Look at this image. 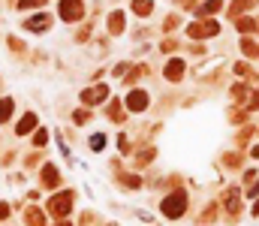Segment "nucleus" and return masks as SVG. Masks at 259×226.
I'll return each instance as SVG.
<instances>
[{
	"mask_svg": "<svg viewBox=\"0 0 259 226\" xmlns=\"http://www.w3.org/2000/svg\"><path fill=\"white\" fill-rule=\"evenodd\" d=\"M184 211H187V193H184V190H175L172 196L163 199V214H166V217L178 220Z\"/></svg>",
	"mask_w": 259,
	"mask_h": 226,
	"instance_id": "1",
	"label": "nucleus"
},
{
	"mask_svg": "<svg viewBox=\"0 0 259 226\" xmlns=\"http://www.w3.org/2000/svg\"><path fill=\"white\" fill-rule=\"evenodd\" d=\"M187 33H190L193 39H208V36L220 33V21H214V18H208V21H193L190 28H187Z\"/></svg>",
	"mask_w": 259,
	"mask_h": 226,
	"instance_id": "2",
	"label": "nucleus"
},
{
	"mask_svg": "<svg viewBox=\"0 0 259 226\" xmlns=\"http://www.w3.org/2000/svg\"><path fill=\"white\" fill-rule=\"evenodd\" d=\"M69 208H73V190H63V193H58V196L49 199V211L55 217H66Z\"/></svg>",
	"mask_w": 259,
	"mask_h": 226,
	"instance_id": "3",
	"label": "nucleus"
},
{
	"mask_svg": "<svg viewBox=\"0 0 259 226\" xmlns=\"http://www.w3.org/2000/svg\"><path fill=\"white\" fill-rule=\"evenodd\" d=\"M106 99H109V88L106 85H93V88L82 91V103L85 106H100V103H106Z\"/></svg>",
	"mask_w": 259,
	"mask_h": 226,
	"instance_id": "4",
	"label": "nucleus"
},
{
	"mask_svg": "<svg viewBox=\"0 0 259 226\" xmlns=\"http://www.w3.org/2000/svg\"><path fill=\"white\" fill-rule=\"evenodd\" d=\"M85 15L82 0H60V18L63 21H79Z\"/></svg>",
	"mask_w": 259,
	"mask_h": 226,
	"instance_id": "5",
	"label": "nucleus"
},
{
	"mask_svg": "<svg viewBox=\"0 0 259 226\" xmlns=\"http://www.w3.org/2000/svg\"><path fill=\"white\" fill-rule=\"evenodd\" d=\"M127 109H130V112L148 109V91H130V94H127Z\"/></svg>",
	"mask_w": 259,
	"mask_h": 226,
	"instance_id": "6",
	"label": "nucleus"
},
{
	"mask_svg": "<svg viewBox=\"0 0 259 226\" xmlns=\"http://www.w3.org/2000/svg\"><path fill=\"white\" fill-rule=\"evenodd\" d=\"M49 24H52V18L45 15V12H39V15H33V18L25 21V28L33 31V33H42V31H49Z\"/></svg>",
	"mask_w": 259,
	"mask_h": 226,
	"instance_id": "7",
	"label": "nucleus"
},
{
	"mask_svg": "<svg viewBox=\"0 0 259 226\" xmlns=\"http://www.w3.org/2000/svg\"><path fill=\"white\" fill-rule=\"evenodd\" d=\"M223 202H226V211H241V193H238V187H232V190H226V199H223Z\"/></svg>",
	"mask_w": 259,
	"mask_h": 226,
	"instance_id": "8",
	"label": "nucleus"
},
{
	"mask_svg": "<svg viewBox=\"0 0 259 226\" xmlns=\"http://www.w3.org/2000/svg\"><path fill=\"white\" fill-rule=\"evenodd\" d=\"M163 72H166L169 82H181V75H184V61H169Z\"/></svg>",
	"mask_w": 259,
	"mask_h": 226,
	"instance_id": "9",
	"label": "nucleus"
},
{
	"mask_svg": "<svg viewBox=\"0 0 259 226\" xmlns=\"http://www.w3.org/2000/svg\"><path fill=\"white\" fill-rule=\"evenodd\" d=\"M30 130H36V115H30V112H28L25 118L18 121V127H15V133H18V136H28Z\"/></svg>",
	"mask_w": 259,
	"mask_h": 226,
	"instance_id": "10",
	"label": "nucleus"
},
{
	"mask_svg": "<svg viewBox=\"0 0 259 226\" xmlns=\"http://www.w3.org/2000/svg\"><path fill=\"white\" fill-rule=\"evenodd\" d=\"M124 31V12H112L109 15V33H121Z\"/></svg>",
	"mask_w": 259,
	"mask_h": 226,
	"instance_id": "11",
	"label": "nucleus"
},
{
	"mask_svg": "<svg viewBox=\"0 0 259 226\" xmlns=\"http://www.w3.org/2000/svg\"><path fill=\"white\" fill-rule=\"evenodd\" d=\"M223 9V0H205L199 6V15H211V12H220Z\"/></svg>",
	"mask_w": 259,
	"mask_h": 226,
	"instance_id": "12",
	"label": "nucleus"
},
{
	"mask_svg": "<svg viewBox=\"0 0 259 226\" xmlns=\"http://www.w3.org/2000/svg\"><path fill=\"white\" fill-rule=\"evenodd\" d=\"M28 226H45V214L39 208H28Z\"/></svg>",
	"mask_w": 259,
	"mask_h": 226,
	"instance_id": "13",
	"label": "nucleus"
},
{
	"mask_svg": "<svg viewBox=\"0 0 259 226\" xmlns=\"http://www.w3.org/2000/svg\"><path fill=\"white\" fill-rule=\"evenodd\" d=\"M151 9H154L151 0H133V12L136 15H151Z\"/></svg>",
	"mask_w": 259,
	"mask_h": 226,
	"instance_id": "14",
	"label": "nucleus"
},
{
	"mask_svg": "<svg viewBox=\"0 0 259 226\" xmlns=\"http://www.w3.org/2000/svg\"><path fill=\"white\" fill-rule=\"evenodd\" d=\"M42 184H58V169H55L52 163L42 169Z\"/></svg>",
	"mask_w": 259,
	"mask_h": 226,
	"instance_id": "15",
	"label": "nucleus"
},
{
	"mask_svg": "<svg viewBox=\"0 0 259 226\" xmlns=\"http://www.w3.org/2000/svg\"><path fill=\"white\" fill-rule=\"evenodd\" d=\"M235 28H238L241 33H250V31H256V28H259V24H256L253 18H238V21H235Z\"/></svg>",
	"mask_w": 259,
	"mask_h": 226,
	"instance_id": "16",
	"label": "nucleus"
},
{
	"mask_svg": "<svg viewBox=\"0 0 259 226\" xmlns=\"http://www.w3.org/2000/svg\"><path fill=\"white\" fill-rule=\"evenodd\" d=\"M9 115H12V99L6 97V99H0V124L9 121Z\"/></svg>",
	"mask_w": 259,
	"mask_h": 226,
	"instance_id": "17",
	"label": "nucleus"
},
{
	"mask_svg": "<svg viewBox=\"0 0 259 226\" xmlns=\"http://www.w3.org/2000/svg\"><path fill=\"white\" fill-rule=\"evenodd\" d=\"M256 3V0H235V6H232V15H238L241 9H250Z\"/></svg>",
	"mask_w": 259,
	"mask_h": 226,
	"instance_id": "18",
	"label": "nucleus"
},
{
	"mask_svg": "<svg viewBox=\"0 0 259 226\" xmlns=\"http://www.w3.org/2000/svg\"><path fill=\"white\" fill-rule=\"evenodd\" d=\"M241 52H244L247 58H253V55H259V48H256L250 39H241Z\"/></svg>",
	"mask_w": 259,
	"mask_h": 226,
	"instance_id": "19",
	"label": "nucleus"
},
{
	"mask_svg": "<svg viewBox=\"0 0 259 226\" xmlns=\"http://www.w3.org/2000/svg\"><path fill=\"white\" fill-rule=\"evenodd\" d=\"M90 148H93V151H103V148H106V136H103V133L90 136Z\"/></svg>",
	"mask_w": 259,
	"mask_h": 226,
	"instance_id": "20",
	"label": "nucleus"
},
{
	"mask_svg": "<svg viewBox=\"0 0 259 226\" xmlns=\"http://www.w3.org/2000/svg\"><path fill=\"white\" fill-rule=\"evenodd\" d=\"M42 0H18V9H39Z\"/></svg>",
	"mask_w": 259,
	"mask_h": 226,
	"instance_id": "21",
	"label": "nucleus"
},
{
	"mask_svg": "<svg viewBox=\"0 0 259 226\" xmlns=\"http://www.w3.org/2000/svg\"><path fill=\"white\" fill-rule=\"evenodd\" d=\"M45 142H49V133H45V130H36V133H33V145H36V148H42Z\"/></svg>",
	"mask_w": 259,
	"mask_h": 226,
	"instance_id": "22",
	"label": "nucleus"
},
{
	"mask_svg": "<svg viewBox=\"0 0 259 226\" xmlns=\"http://www.w3.org/2000/svg\"><path fill=\"white\" fill-rule=\"evenodd\" d=\"M109 118L121 121V103H112V106H109Z\"/></svg>",
	"mask_w": 259,
	"mask_h": 226,
	"instance_id": "23",
	"label": "nucleus"
},
{
	"mask_svg": "<svg viewBox=\"0 0 259 226\" xmlns=\"http://www.w3.org/2000/svg\"><path fill=\"white\" fill-rule=\"evenodd\" d=\"M124 184H127L130 190H136V187H139V184H142V181H139V178H136V175H127V178H124Z\"/></svg>",
	"mask_w": 259,
	"mask_h": 226,
	"instance_id": "24",
	"label": "nucleus"
},
{
	"mask_svg": "<svg viewBox=\"0 0 259 226\" xmlns=\"http://www.w3.org/2000/svg\"><path fill=\"white\" fill-rule=\"evenodd\" d=\"M87 118H90V115H87V112H85V109H79V112H76V115H73V121H76V124H85V121H87Z\"/></svg>",
	"mask_w": 259,
	"mask_h": 226,
	"instance_id": "25",
	"label": "nucleus"
},
{
	"mask_svg": "<svg viewBox=\"0 0 259 226\" xmlns=\"http://www.w3.org/2000/svg\"><path fill=\"white\" fill-rule=\"evenodd\" d=\"M232 94L241 99V97H247V88H244V85H235V88H232Z\"/></svg>",
	"mask_w": 259,
	"mask_h": 226,
	"instance_id": "26",
	"label": "nucleus"
},
{
	"mask_svg": "<svg viewBox=\"0 0 259 226\" xmlns=\"http://www.w3.org/2000/svg\"><path fill=\"white\" fill-rule=\"evenodd\" d=\"M139 160H142V163H148V160H154V151L148 148V151H142V154H139Z\"/></svg>",
	"mask_w": 259,
	"mask_h": 226,
	"instance_id": "27",
	"label": "nucleus"
},
{
	"mask_svg": "<svg viewBox=\"0 0 259 226\" xmlns=\"http://www.w3.org/2000/svg\"><path fill=\"white\" fill-rule=\"evenodd\" d=\"M9 217V205L6 202H0V220H6Z\"/></svg>",
	"mask_w": 259,
	"mask_h": 226,
	"instance_id": "28",
	"label": "nucleus"
},
{
	"mask_svg": "<svg viewBox=\"0 0 259 226\" xmlns=\"http://www.w3.org/2000/svg\"><path fill=\"white\" fill-rule=\"evenodd\" d=\"M247 109H250V112L259 109V94H253V99H250V106H247Z\"/></svg>",
	"mask_w": 259,
	"mask_h": 226,
	"instance_id": "29",
	"label": "nucleus"
},
{
	"mask_svg": "<svg viewBox=\"0 0 259 226\" xmlns=\"http://www.w3.org/2000/svg\"><path fill=\"white\" fill-rule=\"evenodd\" d=\"M253 157H259V145H256V148H253Z\"/></svg>",
	"mask_w": 259,
	"mask_h": 226,
	"instance_id": "30",
	"label": "nucleus"
},
{
	"mask_svg": "<svg viewBox=\"0 0 259 226\" xmlns=\"http://www.w3.org/2000/svg\"><path fill=\"white\" fill-rule=\"evenodd\" d=\"M253 214H259V202H256V205H253Z\"/></svg>",
	"mask_w": 259,
	"mask_h": 226,
	"instance_id": "31",
	"label": "nucleus"
},
{
	"mask_svg": "<svg viewBox=\"0 0 259 226\" xmlns=\"http://www.w3.org/2000/svg\"><path fill=\"white\" fill-rule=\"evenodd\" d=\"M58 226H69V220H63V223H58Z\"/></svg>",
	"mask_w": 259,
	"mask_h": 226,
	"instance_id": "32",
	"label": "nucleus"
}]
</instances>
